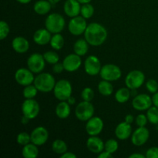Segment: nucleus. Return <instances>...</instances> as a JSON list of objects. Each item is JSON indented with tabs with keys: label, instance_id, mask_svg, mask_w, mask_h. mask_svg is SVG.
I'll use <instances>...</instances> for the list:
<instances>
[{
	"label": "nucleus",
	"instance_id": "nucleus-1",
	"mask_svg": "<svg viewBox=\"0 0 158 158\" xmlns=\"http://www.w3.org/2000/svg\"><path fill=\"white\" fill-rule=\"evenodd\" d=\"M84 39L90 46H99L105 43L108 32L103 25L98 23H92L86 27L84 32Z\"/></svg>",
	"mask_w": 158,
	"mask_h": 158
},
{
	"label": "nucleus",
	"instance_id": "nucleus-2",
	"mask_svg": "<svg viewBox=\"0 0 158 158\" xmlns=\"http://www.w3.org/2000/svg\"><path fill=\"white\" fill-rule=\"evenodd\" d=\"M56 80L52 74L49 73H40L35 77L33 84L41 93H49L53 91L56 85Z\"/></svg>",
	"mask_w": 158,
	"mask_h": 158
},
{
	"label": "nucleus",
	"instance_id": "nucleus-3",
	"mask_svg": "<svg viewBox=\"0 0 158 158\" xmlns=\"http://www.w3.org/2000/svg\"><path fill=\"white\" fill-rule=\"evenodd\" d=\"M66 26V20L60 13L53 12L46 17L45 20V27L52 34L60 33Z\"/></svg>",
	"mask_w": 158,
	"mask_h": 158
},
{
	"label": "nucleus",
	"instance_id": "nucleus-4",
	"mask_svg": "<svg viewBox=\"0 0 158 158\" xmlns=\"http://www.w3.org/2000/svg\"><path fill=\"white\" fill-rule=\"evenodd\" d=\"M52 92L57 100L60 101H66L72 96V84L67 80H60L56 82Z\"/></svg>",
	"mask_w": 158,
	"mask_h": 158
},
{
	"label": "nucleus",
	"instance_id": "nucleus-5",
	"mask_svg": "<svg viewBox=\"0 0 158 158\" xmlns=\"http://www.w3.org/2000/svg\"><path fill=\"white\" fill-rule=\"evenodd\" d=\"M100 76L102 80L110 82L117 81L122 77V71L118 66L112 63H108L102 66Z\"/></svg>",
	"mask_w": 158,
	"mask_h": 158
},
{
	"label": "nucleus",
	"instance_id": "nucleus-6",
	"mask_svg": "<svg viewBox=\"0 0 158 158\" xmlns=\"http://www.w3.org/2000/svg\"><path fill=\"white\" fill-rule=\"evenodd\" d=\"M145 75L142 71L138 69H134L128 73L125 78V84L127 87L129 88L131 90L137 89L141 87L142 85L144 83Z\"/></svg>",
	"mask_w": 158,
	"mask_h": 158
},
{
	"label": "nucleus",
	"instance_id": "nucleus-7",
	"mask_svg": "<svg viewBox=\"0 0 158 158\" xmlns=\"http://www.w3.org/2000/svg\"><path fill=\"white\" fill-rule=\"evenodd\" d=\"M94 106L90 102L82 101L79 103L75 109V115L80 121H87L94 117Z\"/></svg>",
	"mask_w": 158,
	"mask_h": 158
},
{
	"label": "nucleus",
	"instance_id": "nucleus-8",
	"mask_svg": "<svg viewBox=\"0 0 158 158\" xmlns=\"http://www.w3.org/2000/svg\"><path fill=\"white\" fill-rule=\"evenodd\" d=\"M40 111V106L35 99H26L22 104L23 115L29 120L36 118Z\"/></svg>",
	"mask_w": 158,
	"mask_h": 158
},
{
	"label": "nucleus",
	"instance_id": "nucleus-9",
	"mask_svg": "<svg viewBox=\"0 0 158 158\" xmlns=\"http://www.w3.org/2000/svg\"><path fill=\"white\" fill-rule=\"evenodd\" d=\"M44 56L39 52L31 54L27 60V66L33 73H40L46 66Z\"/></svg>",
	"mask_w": 158,
	"mask_h": 158
},
{
	"label": "nucleus",
	"instance_id": "nucleus-10",
	"mask_svg": "<svg viewBox=\"0 0 158 158\" xmlns=\"http://www.w3.org/2000/svg\"><path fill=\"white\" fill-rule=\"evenodd\" d=\"M87 26L86 19L83 18L82 15L81 16L78 15L71 18L68 24V29L72 35L78 36L82 34H84Z\"/></svg>",
	"mask_w": 158,
	"mask_h": 158
},
{
	"label": "nucleus",
	"instance_id": "nucleus-11",
	"mask_svg": "<svg viewBox=\"0 0 158 158\" xmlns=\"http://www.w3.org/2000/svg\"><path fill=\"white\" fill-rule=\"evenodd\" d=\"M15 80L20 86H26L34 83L35 77L29 68H19L15 73Z\"/></svg>",
	"mask_w": 158,
	"mask_h": 158
},
{
	"label": "nucleus",
	"instance_id": "nucleus-12",
	"mask_svg": "<svg viewBox=\"0 0 158 158\" xmlns=\"http://www.w3.org/2000/svg\"><path fill=\"white\" fill-rule=\"evenodd\" d=\"M152 104V97L146 94L136 95L132 100V106L137 111L148 110Z\"/></svg>",
	"mask_w": 158,
	"mask_h": 158
},
{
	"label": "nucleus",
	"instance_id": "nucleus-13",
	"mask_svg": "<svg viewBox=\"0 0 158 158\" xmlns=\"http://www.w3.org/2000/svg\"><path fill=\"white\" fill-rule=\"evenodd\" d=\"M84 70L89 76H97L100 74L102 65L100 60L96 56H89L84 61Z\"/></svg>",
	"mask_w": 158,
	"mask_h": 158
},
{
	"label": "nucleus",
	"instance_id": "nucleus-14",
	"mask_svg": "<svg viewBox=\"0 0 158 158\" xmlns=\"http://www.w3.org/2000/svg\"><path fill=\"white\" fill-rule=\"evenodd\" d=\"M150 137V131L145 127H138L131 135V142L134 146L140 147L148 142Z\"/></svg>",
	"mask_w": 158,
	"mask_h": 158
},
{
	"label": "nucleus",
	"instance_id": "nucleus-15",
	"mask_svg": "<svg viewBox=\"0 0 158 158\" xmlns=\"http://www.w3.org/2000/svg\"><path fill=\"white\" fill-rule=\"evenodd\" d=\"M81 56L76 54L75 52L66 56L63 61L64 69L69 73H73L78 70L81 66Z\"/></svg>",
	"mask_w": 158,
	"mask_h": 158
},
{
	"label": "nucleus",
	"instance_id": "nucleus-16",
	"mask_svg": "<svg viewBox=\"0 0 158 158\" xmlns=\"http://www.w3.org/2000/svg\"><path fill=\"white\" fill-rule=\"evenodd\" d=\"M104 123L99 117H93L86 121V131L89 136H97L103 131Z\"/></svg>",
	"mask_w": 158,
	"mask_h": 158
},
{
	"label": "nucleus",
	"instance_id": "nucleus-17",
	"mask_svg": "<svg viewBox=\"0 0 158 158\" xmlns=\"http://www.w3.org/2000/svg\"><path fill=\"white\" fill-rule=\"evenodd\" d=\"M31 142L37 146H42L47 142L49 132L44 127H37L31 133Z\"/></svg>",
	"mask_w": 158,
	"mask_h": 158
},
{
	"label": "nucleus",
	"instance_id": "nucleus-18",
	"mask_svg": "<svg viewBox=\"0 0 158 158\" xmlns=\"http://www.w3.org/2000/svg\"><path fill=\"white\" fill-rule=\"evenodd\" d=\"M86 148L90 152L99 154L104 151L105 143L97 136H89L86 140Z\"/></svg>",
	"mask_w": 158,
	"mask_h": 158
},
{
	"label": "nucleus",
	"instance_id": "nucleus-19",
	"mask_svg": "<svg viewBox=\"0 0 158 158\" xmlns=\"http://www.w3.org/2000/svg\"><path fill=\"white\" fill-rule=\"evenodd\" d=\"M65 14L69 18L78 16L81 10V4L77 0H66L63 5Z\"/></svg>",
	"mask_w": 158,
	"mask_h": 158
},
{
	"label": "nucleus",
	"instance_id": "nucleus-20",
	"mask_svg": "<svg viewBox=\"0 0 158 158\" xmlns=\"http://www.w3.org/2000/svg\"><path fill=\"white\" fill-rule=\"evenodd\" d=\"M132 135V127L131 123L121 122L115 128V136L120 140H126Z\"/></svg>",
	"mask_w": 158,
	"mask_h": 158
},
{
	"label": "nucleus",
	"instance_id": "nucleus-21",
	"mask_svg": "<svg viewBox=\"0 0 158 158\" xmlns=\"http://www.w3.org/2000/svg\"><path fill=\"white\" fill-rule=\"evenodd\" d=\"M47 29H40L35 31L33 34V41L39 46H45L50 43L52 35Z\"/></svg>",
	"mask_w": 158,
	"mask_h": 158
},
{
	"label": "nucleus",
	"instance_id": "nucleus-22",
	"mask_svg": "<svg viewBox=\"0 0 158 158\" xmlns=\"http://www.w3.org/2000/svg\"><path fill=\"white\" fill-rule=\"evenodd\" d=\"M12 47L17 53L23 54L27 52L29 49V43L23 36H16L12 42Z\"/></svg>",
	"mask_w": 158,
	"mask_h": 158
},
{
	"label": "nucleus",
	"instance_id": "nucleus-23",
	"mask_svg": "<svg viewBox=\"0 0 158 158\" xmlns=\"http://www.w3.org/2000/svg\"><path fill=\"white\" fill-rule=\"evenodd\" d=\"M56 115L60 119H66L71 114L70 104L67 101H60L56 106Z\"/></svg>",
	"mask_w": 158,
	"mask_h": 158
},
{
	"label": "nucleus",
	"instance_id": "nucleus-24",
	"mask_svg": "<svg viewBox=\"0 0 158 158\" xmlns=\"http://www.w3.org/2000/svg\"><path fill=\"white\" fill-rule=\"evenodd\" d=\"M52 9V4L48 0H39L33 6V10L36 14L44 15L49 13Z\"/></svg>",
	"mask_w": 158,
	"mask_h": 158
},
{
	"label": "nucleus",
	"instance_id": "nucleus-25",
	"mask_svg": "<svg viewBox=\"0 0 158 158\" xmlns=\"http://www.w3.org/2000/svg\"><path fill=\"white\" fill-rule=\"evenodd\" d=\"M89 43L85 39H80L77 40L73 45V51L76 54L83 56L89 50Z\"/></svg>",
	"mask_w": 158,
	"mask_h": 158
},
{
	"label": "nucleus",
	"instance_id": "nucleus-26",
	"mask_svg": "<svg viewBox=\"0 0 158 158\" xmlns=\"http://www.w3.org/2000/svg\"><path fill=\"white\" fill-rule=\"evenodd\" d=\"M39 155L38 146L33 143H29L23 146L22 150V156L24 158H35Z\"/></svg>",
	"mask_w": 158,
	"mask_h": 158
},
{
	"label": "nucleus",
	"instance_id": "nucleus-27",
	"mask_svg": "<svg viewBox=\"0 0 158 158\" xmlns=\"http://www.w3.org/2000/svg\"><path fill=\"white\" fill-rule=\"evenodd\" d=\"M131 97V92L128 87H122L120 88L116 92L115 100L119 103H125L130 100Z\"/></svg>",
	"mask_w": 158,
	"mask_h": 158
},
{
	"label": "nucleus",
	"instance_id": "nucleus-28",
	"mask_svg": "<svg viewBox=\"0 0 158 158\" xmlns=\"http://www.w3.org/2000/svg\"><path fill=\"white\" fill-rule=\"evenodd\" d=\"M98 91L102 96L109 97L114 92V86L110 81L103 80L99 83Z\"/></svg>",
	"mask_w": 158,
	"mask_h": 158
},
{
	"label": "nucleus",
	"instance_id": "nucleus-29",
	"mask_svg": "<svg viewBox=\"0 0 158 158\" xmlns=\"http://www.w3.org/2000/svg\"><path fill=\"white\" fill-rule=\"evenodd\" d=\"M52 150L55 154L62 155L68 151V146L64 140L56 139L52 142Z\"/></svg>",
	"mask_w": 158,
	"mask_h": 158
},
{
	"label": "nucleus",
	"instance_id": "nucleus-30",
	"mask_svg": "<svg viewBox=\"0 0 158 158\" xmlns=\"http://www.w3.org/2000/svg\"><path fill=\"white\" fill-rule=\"evenodd\" d=\"M51 47L55 50H60L63 49L64 46V38L60 33H56L52 35V38L50 40Z\"/></svg>",
	"mask_w": 158,
	"mask_h": 158
},
{
	"label": "nucleus",
	"instance_id": "nucleus-31",
	"mask_svg": "<svg viewBox=\"0 0 158 158\" xmlns=\"http://www.w3.org/2000/svg\"><path fill=\"white\" fill-rule=\"evenodd\" d=\"M39 90L35 87V85H28V86H24V89L23 91V95L24 98L26 99H34L36 97Z\"/></svg>",
	"mask_w": 158,
	"mask_h": 158
},
{
	"label": "nucleus",
	"instance_id": "nucleus-32",
	"mask_svg": "<svg viewBox=\"0 0 158 158\" xmlns=\"http://www.w3.org/2000/svg\"><path fill=\"white\" fill-rule=\"evenodd\" d=\"M147 117L148 121L154 125L158 124V108L157 106H151L147 110Z\"/></svg>",
	"mask_w": 158,
	"mask_h": 158
},
{
	"label": "nucleus",
	"instance_id": "nucleus-33",
	"mask_svg": "<svg viewBox=\"0 0 158 158\" xmlns=\"http://www.w3.org/2000/svg\"><path fill=\"white\" fill-rule=\"evenodd\" d=\"M94 7L90 3L83 4L81 6V10H80V15L85 18L86 19H89L94 15Z\"/></svg>",
	"mask_w": 158,
	"mask_h": 158
},
{
	"label": "nucleus",
	"instance_id": "nucleus-34",
	"mask_svg": "<svg viewBox=\"0 0 158 158\" xmlns=\"http://www.w3.org/2000/svg\"><path fill=\"white\" fill-rule=\"evenodd\" d=\"M43 56L46 63L51 65L56 64L60 61V56L54 51H47L43 54Z\"/></svg>",
	"mask_w": 158,
	"mask_h": 158
},
{
	"label": "nucleus",
	"instance_id": "nucleus-35",
	"mask_svg": "<svg viewBox=\"0 0 158 158\" xmlns=\"http://www.w3.org/2000/svg\"><path fill=\"white\" fill-rule=\"evenodd\" d=\"M119 148V143L115 139H109L105 142L104 151L114 154Z\"/></svg>",
	"mask_w": 158,
	"mask_h": 158
},
{
	"label": "nucleus",
	"instance_id": "nucleus-36",
	"mask_svg": "<svg viewBox=\"0 0 158 158\" xmlns=\"http://www.w3.org/2000/svg\"><path fill=\"white\" fill-rule=\"evenodd\" d=\"M16 142L18 144L25 146L31 143V135L26 132H21L17 135Z\"/></svg>",
	"mask_w": 158,
	"mask_h": 158
},
{
	"label": "nucleus",
	"instance_id": "nucleus-37",
	"mask_svg": "<svg viewBox=\"0 0 158 158\" xmlns=\"http://www.w3.org/2000/svg\"><path fill=\"white\" fill-rule=\"evenodd\" d=\"M10 32V28L9 24L4 20L0 22V40H3L9 35Z\"/></svg>",
	"mask_w": 158,
	"mask_h": 158
},
{
	"label": "nucleus",
	"instance_id": "nucleus-38",
	"mask_svg": "<svg viewBox=\"0 0 158 158\" xmlns=\"http://www.w3.org/2000/svg\"><path fill=\"white\" fill-rule=\"evenodd\" d=\"M81 97L84 101H92L94 97V92L92 88L85 87L81 92Z\"/></svg>",
	"mask_w": 158,
	"mask_h": 158
},
{
	"label": "nucleus",
	"instance_id": "nucleus-39",
	"mask_svg": "<svg viewBox=\"0 0 158 158\" xmlns=\"http://www.w3.org/2000/svg\"><path fill=\"white\" fill-rule=\"evenodd\" d=\"M146 88L151 94H155L158 91V82L154 79H151L146 83Z\"/></svg>",
	"mask_w": 158,
	"mask_h": 158
},
{
	"label": "nucleus",
	"instance_id": "nucleus-40",
	"mask_svg": "<svg viewBox=\"0 0 158 158\" xmlns=\"http://www.w3.org/2000/svg\"><path fill=\"white\" fill-rule=\"evenodd\" d=\"M148 122V119L147 115L144 114H139L136 117V124L138 127H145Z\"/></svg>",
	"mask_w": 158,
	"mask_h": 158
},
{
	"label": "nucleus",
	"instance_id": "nucleus-41",
	"mask_svg": "<svg viewBox=\"0 0 158 158\" xmlns=\"http://www.w3.org/2000/svg\"><path fill=\"white\" fill-rule=\"evenodd\" d=\"M146 158H158V148L157 147H152L147 151Z\"/></svg>",
	"mask_w": 158,
	"mask_h": 158
},
{
	"label": "nucleus",
	"instance_id": "nucleus-42",
	"mask_svg": "<svg viewBox=\"0 0 158 158\" xmlns=\"http://www.w3.org/2000/svg\"><path fill=\"white\" fill-rule=\"evenodd\" d=\"M63 70H65V69L64 67H63V63H57L52 66V71H53V73H55L60 74L61 73H63Z\"/></svg>",
	"mask_w": 158,
	"mask_h": 158
},
{
	"label": "nucleus",
	"instance_id": "nucleus-43",
	"mask_svg": "<svg viewBox=\"0 0 158 158\" xmlns=\"http://www.w3.org/2000/svg\"><path fill=\"white\" fill-rule=\"evenodd\" d=\"M114 156H113V154H110V153L107 152L106 151H102L101 153L98 154V158H113Z\"/></svg>",
	"mask_w": 158,
	"mask_h": 158
},
{
	"label": "nucleus",
	"instance_id": "nucleus-44",
	"mask_svg": "<svg viewBox=\"0 0 158 158\" xmlns=\"http://www.w3.org/2000/svg\"><path fill=\"white\" fill-rule=\"evenodd\" d=\"M77 156L75 154L72 152H68V151L60 155V158H77Z\"/></svg>",
	"mask_w": 158,
	"mask_h": 158
},
{
	"label": "nucleus",
	"instance_id": "nucleus-45",
	"mask_svg": "<svg viewBox=\"0 0 158 158\" xmlns=\"http://www.w3.org/2000/svg\"><path fill=\"white\" fill-rule=\"evenodd\" d=\"M124 120L125 122H127V123H131H131L134 121V117L133 115H131V114H127V115L125 117Z\"/></svg>",
	"mask_w": 158,
	"mask_h": 158
},
{
	"label": "nucleus",
	"instance_id": "nucleus-46",
	"mask_svg": "<svg viewBox=\"0 0 158 158\" xmlns=\"http://www.w3.org/2000/svg\"><path fill=\"white\" fill-rule=\"evenodd\" d=\"M152 101L154 106H157L158 108V91L155 94H154V96L152 97Z\"/></svg>",
	"mask_w": 158,
	"mask_h": 158
},
{
	"label": "nucleus",
	"instance_id": "nucleus-47",
	"mask_svg": "<svg viewBox=\"0 0 158 158\" xmlns=\"http://www.w3.org/2000/svg\"><path fill=\"white\" fill-rule=\"evenodd\" d=\"M130 158H146V156L142 154H132L129 156Z\"/></svg>",
	"mask_w": 158,
	"mask_h": 158
},
{
	"label": "nucleus",
	"instance_id": "nucleus-48",
	"mask_svg": "<svg viewBox=\"0 0 158 158\" xmlns=\"http://www.w3.org/2000/svg\"><path fill=\"white\" fill-rule=\"evenodd\" d=\"M66 101H67L68 103H69V104H70V105L74 104V103H76V100H75V98H74V97H73V96H71V97H69V98L68 99V100H66Z\"/></svg>",
	"mask_w": 158,
	"mask_h": 158
},
{
	"label": "nucleus",
	"instance_id": "nucleus-49",
	"mask_svg": "<svg viewBox=\"0 0 158 158\" xmlns=\"http://www.w3.org/2000/svg\"><path fill=\"white\" fill-rule=\"evenodd\" d=\"M22 123H23V124H26V123H29V119L28 118V117H25V116H23V117H22Z\"/></svg>",
	"mask_w": 158,
	"mask_h": 158
},
{
	"label": "nucleus",
	"instance_id": "nucleus-50",
	"mask_svg": "<svg viewBox=\"0 0 158 158\" xmlns=\"http://www.w3.org/2000/svg\"><path fill=\"white\" fill-rule=\"evenodd\" d=\"M19 3H21V4H28V3L30 2L32 0H16Z\"/></svg>",
	"mask_w": 158,
	"mask_h": 158
},
{
	"label": "nucleus",
	"instance_id": "nucleus-51",
	"mask_svg": "<svg viewBox=\"0 0 158 158\" xmlns=\"http://www.w3.org/2000/svg\"><path fill=\"white\" fill-rule=\"evenodd\" d=\"M80 4H86V3H90L92 0H77Z\"/></svg>",
	"mask_w": 158,
	"mask_h": 158
},
{
	"label": "nucleus",
	"instance_id": "nucleus-52",
	"mask_svg": "<svg viewBox=\"0 0 158 158\" xmlns=\"http://www.w3.org/2000/svg\"><path fill=\"white\" fill-rule=\"evenodd\" d=\"M48 1L50 2L52 5H55V4H57L58 2H60L61 0H48Z\"/></svg>",
	"mask_w": 158,
	"mask_h": 158
}]
</instances>
